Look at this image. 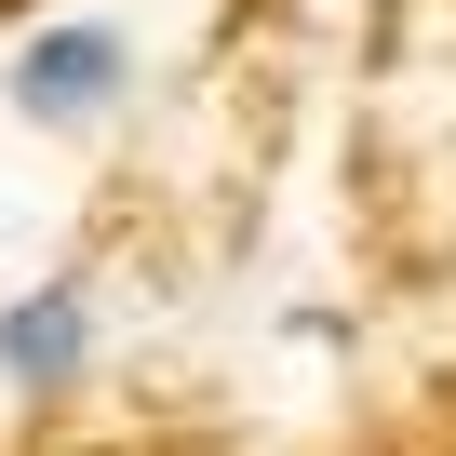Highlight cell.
Wrapping results in <instances>:
<instances>
[{
	"label": "cell",
	"instance_id": "6da1fadb",
	"mask_svg": "<svg viewBox=\"0 0 456 456\" xmlns=\"http://www.w3.org/2000/svg\"><path fill=\"white\" fill-rule=\"evenodd\" d=\"M121 81H134V41H121L108 14H68V28H41V41L14 54V108H28L41 134H94V121L121 108Z\"/></svg>",
	"mask_w": 456,
	"mask_h": 456
},
{
	"label": "cell",
	"instance_id": "7a4b0ae2",
	"mask_svg": "<svg viewBox=\"0 0 456 456\" xmlns=\"http://www.w3.org/2000/svg\"><path fill=\"white\" fill-rule=\"evenodd\" d=\"M81 362H94V296L81 282H41V296L0 309V389L54 403V389H81Z\"/></svg>",
	"mask_w": 456,
	"mask_h": 456
}]
</instances>
